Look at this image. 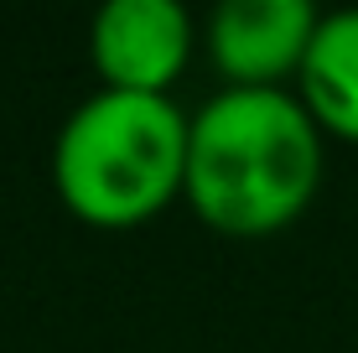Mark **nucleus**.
<instances>
[{"mask_svg": "<svg viewBox=\"0 0 358 353\" xmlns=\"http://www.w3.org/2000/svg\"><path fill=\"white\" fill-rule=\"evenodd\" d=\"M192 52V16L177 0H104L94 16V63L109 89L166 94Z\"/></svg>", "mask_w": 358, "mask_h": 353, "instance_id": "nucleus-3", "label": "nucleus"}, {"mask_svg": "<svg viewBox=\"0 0 358 353\" xmlns=\"http://www.w3.org/2000/svg\"><path fill=\"white\" fill-rule=\"evenodd\" d=\"M187 130L192 120L166 94L99 89L73 109L57 136V192L89 224H145L187 177Z\"/></svg>", "mask_w": 358, "mask_h": 353, "instance_id": "nucleus-2", "label": "nucleus"}, {"mask_svg": "<svg viewBox=\"0 0 358 353\" xmlns=\"http://www.w3.org/2000/svg\"><path fill=\"white\" fill-rule=\"evenodd\" d=\"M322 182V125L286 89L213 94L187 130L182 192L224 234H270L312 203Z\"/></svg>", "mask_w": 358, "mask_h": 353, "instance_id": "nucleus-1", "label": "nucleus"}, {"mask_svg": "<svg viewBox=\"0 0 358 353\" xmlns=\"http://www.w3.org/2000/svg\"><path fill=\"white\" fill-rule=\"evenodd\" d=\"M317 21L312 0H224L208 21V42L234 83L275 89L280 73L301 68Z\"/></svg>", "mask_w": 358, "mask_h": 353, "instance_id": "nucleus-4", "label": "nucleus"}, {"mask_svg": "<svg viewBox=\"0 0 358 353\" xmlns=\"http://www.w3.org/2000/svg\"><path fill=\"white\" fill-rule=\"evenodd\" d=\"M301 94L317 125L358 141V6L327 10L301 57Z\"/></svg>", "mask_w": 358, "mask_h": 353, "instance_id": "nucleus-5", "label": "nucleus"}]
</instances>
